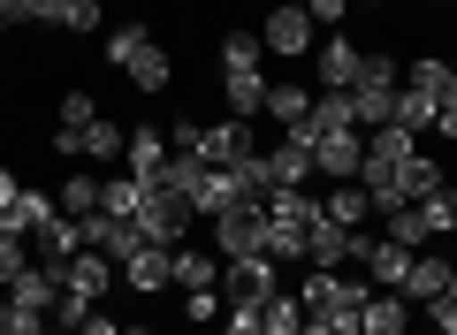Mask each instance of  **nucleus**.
Here are the masks:
<instances>
[{
	"mask_svg": "<svg viewBox=\"0 0 457 335\" xmlns=\"http://www.w3.org/2000/svg\"><path fill=\"white\" fill-rule=\"evenodd\" d=\"M320 229V198L305 191H267V259H305V237Z\"/></svg>",
	"mask_w": 457,
	"mask_h": 335,
	"instance_id": "1",
	"label": "nucleus"
},
{
	"mask_svg": "<svg viewBox=\"0 0 457 335\" xmlns=\"http://www.w3.org/2000/svg\"><path fill=\"white\" fill-rule=\"evenodd\" d=\"M297 305H305V320H359L366 282H351V274H336V267H305Z\"/></svg>",
	"mask_w": 457,
	"mask_h": 335,
	"instance_id": "2",
	"label": "nucleus"
},
{
	"mask_svg": "<svg viewBox=\"0 0 457 335\" xmlns=\"http://www.w3.org/2000/svg\"><path fill=\"white\" fill-rule=\"evenodd\" d=\"M213 252H221V259H252V252H267V198H245V206L213 214Z\"/></svg>",
	"mask_w": 457,
	"mask_h": 335,
	"instance_id": "3",
	"label": "nucleus"
},
{
	"mask_svg": "<svg viewBox=\"0 0 457 335\" xmlns=\"http://www.w3.org/2000/svg\"><path fill=\"white\" fill-rule=\"evenodd\" d=\"M191 222H198V214L183 206L176 191H145V198H137V237H145V244H161V252H183Z\"/></svg>",
	"mask_w": 457,
	"mask_h": 335,
	"instance_id": "4",
	"label": "nucleus"
},
{
	"mask_svg": "<svg viewBox=\"0 0 457 335\" xmlns=\"http://www.w3.org/2000/svg\"><path fill=\"white\" fill-rule=\"evenodd\" d=\"M312 31H320V23H312L305 8H297V0H282L275 16L260 23V46H267V54H282V62H305V54L320 46V38H312Z\"/></svg>",
	"mask_w": 457,
	"mask_h": 335,
	"instance_id": "5",
	"label": "nucleus"
},
{
	"mask_svg": "<svg viewBox=\"0 0 457 335\" xmlns=\"http://www.w3.org/2000/svg\"><path fill=\"white\" fill-rule=\"evenodd\" d=\"M221 282H228V305H267L282 289V259L252 252V259H221Z\"/></svg>",
	"mask_w": 457,
	"mask_h": 335,
	"instance_id": "6",
	"label": "nucleus"
},
{
	"mask_svg": "<svg viewBox=\"0 0 457 335\" xmlns=\"http://www.w3.org/2000/svg\"><path fill=\"white\" fill-rule=\"evenodd\" d=\"M312 168L336 183H359L366 168V130H312Z\"/></svg>",
	"mask_w": 457,
	"mask_h": 335,
	"instance_id": "7",
	"label": "nucleus"
},
{
	"mask_svg": "<svg viewBox=\"0 0 457 335\" xmlns=\"http://www.w3.org/2000/svg\"><path fill=\"white\" fill-rule=\"evenodd\" d=\"M351 267L374 274V289H404L411 252H404V244H389V237H366V229H359V252H351Z\"/></svg>",
	"mask_w": 457,
	"mask_h": 335,
	"instance_id": "8",
	"label": "nucleus"
},
{
	"mask_svg": "<svg viewBox=\"0 0 457 335\" xmlns=\"http://www.w3.org/2000/svg\"><path fill=\"white\" fill-rule=\"evenodd\" d=\"M260 176H267V191H305V176H320V168H312V145L282 138L275 153H260Z\"/></svg>",
	"mask_w": 457,
	"mask_h": 335,
	"instance_id": "9",
	"label": "nucleus"
},
{
	"mask_svg": "<svg viewBox=\"0 0 457 335\" xmlns=\"http://www.w3.org/2000/svg\"><path fill=\"white\" fill-rule=\"evenodd\" d=\"M359 38L351 31H336V38H320V46H312V69H320V92H351V84H359Z\"/></svg>",
	"mask_w": 457,
	"mask_h": 335,
	"instance_id": "10",
	"label": "nucleus"
},
{
	"mask_svg": "<svg viewBox=\"0 0 457 335\" xmlns=\"http://www.w3.org/2000/svg\"><path fill=\"white\" fill-rule=\"evenodd\" d=\"M191 153H198V160H213V168H237V160H252L260 145H252V130L228 114V122H213V130L198 122V145H191Z\"/></svg>",
	"mask_w": 457,
	"mask_h": 335,
	"instance_id": "11",
	"label": "nucleus"
},
{
	"mask_svg": "<svg viewBox=\"0 0 457 335\" xmlns=\"http://www.w3.org/2000/svg\"><path fill=\"white\" fill-rule=\"evenodd\" d=\"M122 282H130L137 297H161V289L176 282V252H161V244H137V252L122 259Z\"/></svg>",
	"mask_w": 457,
	"mask_h": 335,
	"instance_id": "12",
	"label": "nucleus"
},
{
	"mask_svg": "<svg viewBox=\"0 0 457 335\" xmlns=\"http://www.w3.org/2000/svg\"><path fill=\"white\" fill-rule=\"evenodd\" d=\"M260 114H275L282 138H305V130H312V92L297 77H282V84H267V107Z\"/></svg>",
	"mask_w": 457,
	"mask_h": 335,
	"instance_id": "13",
	"label": "nucleus"
},
{
	"mask_svg": "<svg viewBox=\"0 0 457 335\" xmlns=\"http://www.w3.org/2000/svg\"><path fill=\"white\" fill-rule=\"evenodd\" d=\"M122 168H130L145 191H161V168H168V138L161 130H130V145H122Z\"/></svg>",
	"mask_w": 457,
	"mask_h": 335,
	"instance_id": "14",
	"label": "nucleus"
},
{
	"mask_svg": "<svg viewBox=\"0 0 457 335\" xmlns=\"http://www.w3.org/2000/svg\"><path fill=\"white\" fill-rule=\"evenodd\" d=\"M351 252H359V229H336V222H328V214H320V229H312V237H305V267H351Z\"/></svg>",
	"mask_w": 457,
	"mask_h": 335,
	"instance_id": "15",
	"label": "nucleus"
},
{
	"mask_svg": "<svg viewBox=\"0 0 457 335\" xmlns=\"http://www.w3.org/2000/svg\"><path fill=\"white\" fill-rule=\"evenodd\" d=\"M54 222H62V206H54L46 191H16V206L0 214V229H8V237H46Z\"/></svg>",
	"mask_w": 457,
	"mask_h": 335,
	"instance_id": "16",
	"label": "nucleus"
},
{
	"mask_svg": "<svg viewBox=\"0 0 457 335\" xmlns=\"http://www.w3.org/2000/svg\"><path fill=\"white\" fill-rule=\"evenodd\" d=\"M411 328V305L396 297V289H366L359 305V335H404Z\"/></svg>",
	"mask_w": 457,
	"mask_h": 335,
	"instance_id": "17",
	"label": "nucleus"
},
{
	"mask_svg": "<svg viewBox=\"0 0 457 335\" xmlns=\"http://www.w3.org/2000/svg\"><path fill=\"white\" fill-rule=\"evenodd\" d=\"M442 289H450V259L411 252V274H404V289H396V297H404V305H435Z\"/></svg>",
	"mask_w": 457,
	"mask_h": 335,
	"instance_id": "18",
	"label": "nucleus"
},
{
	"mask_svg": "<svg viewBox=\"0 0 457 335\" xmlns=\"http://www.w3.org/2000/svg\"><path fill=\"white\" fill-rule=\"evenodd\" d=\"M221 92H228V114L252 122V114L267 107V69H221Z\"/></svg>",
	"mask_w": 457,
	"mask_h": 335,
	"instance_id": "19",
	"label": "nucleus"
},
{
	"mask_svg": "<svg viewBox=\"0 0 457 335\" xmlns=\"http://www.w3.org/2000/svg\"><path fill=\"white\" fill-rule=\"evenodd\" d=\"M351 122L359 130H389L396 122V84H351Z\"/></svg>",
	"mask_w": 457,
	"mask_h": 335,
	"instance_id": "20",
	"label": "nucleus"
},
{
	"mask_svg": "<svg viewBox=\"0 0 457 335\" xmlns=\"http://www.w3.org/2000/svg\"><path fill=\"white\" fill-rule=\"evenodd\" d=\"M69 289H77V297H107V289H114V259L107 252H92V244H84V252L77 259H69Z\"/></svg>",
	"mask_w": 457,
	"mask_h": 335,
	"instance_id": "21",
	"label": "nucleus"
},
{
	"mask_svg": "<svg viewBox=\"0 0 457 335\" xmlns=\"http://www.w3.org/2000/svg\"><path fill=\"white\" fill-rule=\"evenodd\" d=\"M31 23H54V31H99V0H31Z\"/></svg>",
	"mask_w": 457,
	"mask_h": 335,
	"instance_id": "22",
	"label": "nucleus"
},
{
	"mask_svg": "<svg viewBox=\"0 0 457 335\" xmlns=\"http://www.w3.org/2000/svg\"><path fill=\"white\" fill-rule=\"evenodd\" d=\"M411 153H420V145H411V130H404V122H389V130H366V160H374V168H404Z\"/></svg>",
	"mask_w": 457,
	"mask_h": 335,
	"instance_id": "23",
	"label": "nucleus"
},
{
	"mask_svg": "<svg viewBox=\"0 0 457 335\" xmlns=\"http://www.w3.org/2000/svg\"><path fill=\"white\" fill-rule=\"evenodd\" d=\"M320 214H328L336 229H366V214H374V198H366L359 183H336V191L320 198Z\"/></svg>",
	"mask_w": 457,
	"mask_h": 335,
	"instance_id": "24",
	"label": "nucleus"
},
{
	"mask_svg": "<svg viewBox=\"0 0 457 335\" xmlns=\"http://www.w3.org/2000/svg\"><path fill=\"white\" fill-rule=\"evenodd\" d=\"M221 282V252H191V244H183L176 252V289H213Z\"/></svg>",
	"mask_w": 457,
	"mask_h": 335,
	"instance_id": "25",
	"label": "nucleus"
},
{
	"mask_svg": "<svg viewBox=\"0 0 457 335\" xmlns=\"http://www.w3.org/2000/svg\"><path fill=\"white\" fill-rule=\"evenodd\" d=\"M54 206L69 214V222H84V214H99V176H62V191H54Z\"/></svg>",
	"mask_w": 457,
	"mask_h": 335,
	"instance_id": "26",
	"label": "nucleus"
},
{
	"mask_svg": "<svg viewBox=\"0 0 457 335\" xmlns=\"http://www.w3.org/2000/svg\"><path fill=\"white\" fill-rule=\"evenodd\" d=\"M137 198H145L137 176H107L99 183V214H114V222H137Z\"/></svg>",
	"mask_w": 457,
	"mask_h": 335,
	"instance_id": "27",
	"label": "nucleus"
},
{
	"mask_svg": "<svg viewBox=\"0 0 457 335\" xmlns=\"http://www.w3.org/2000/svg\"><path fill=\"white\" fill-rule=\"evenodd\" d=\"M396 183H404V198H411V206H420V198H427V191H442V183H450V176H442V160L411 153L404 168H396Z\"/></svg>",
	"mask_w": 457,
	"mask_h": 335,
	"instance_id": "28",
	"label": "nucleus"
},
{
	"mask_svg": "<svg viewBox=\"0 0 457 335\" xmlns=\"http://www.w3.org/2000/svg\"><path fill=\"white\" fill-rule=\"evenodd\" d=\"M168 77H176V62H168V46L153 38V46L130 62V84H137V92H168Z\"/></svg>",
	"mask_w": 457,
	"mask_h": 335,
	"instance_id": "29",
	"label": "nucleus"
},
{
	"mask_svg": "<svg viewBox=\"0 0 457 335\" xmlns=\"http://www.w3.org/2000/svg\"><path fill=\"white\" fill-rule=\"evenodd\" d=\"M381 237H389V244H404V252H427V222H420V206L381 214Z\"/></svg>",
	"mask_w": 457,
	"mask_h": 335,
	"instance_id": "30",
	"label": "nucleus"
},
{
	"mask_svg": "<svg viewBox=\"0 0 457 335\" xmlns=\"http://www.w3.org/2000/svg\"><path fill=\"white\" fill-rule=\"evenodd\" d=\"M420 222H427V237H450L457 229V183H442V191L420 198Z\"/></svg>",
	"mask_w": 457,
	"mask_h": 335,
	"instance_id": "31",
	"label": "nucleus"
},
{
	"mask_svg": "<svg viewBox=\"0 0 457 335\" xmlns=\"http://www.w3.org/2000/svg\"><path fill=\"white\" fill-rule=\"evenodd\" d=\"M396 122H404L411 138H420V130H435V99L411 92V84H396Z\"/></svg>",
	"mask_w": 457,
	"mask_h": 335,
	"instance_id": "32",
	"label": "nucleus"
},
{
	"mask_svg": "<svg viewBox=\"0 0 457 335\" xmlns=\"http://www.w3.org/2000/svg\"><path fill=\"white\" fill-rule=\"evenodd\" d=\"M122 145H130V130H114L107 114H99V122L84 130V160H122Z\"/></svg>",
	"mask_w": 457,
	"mask_h": 335,
	"instance_id": "33",
	"label": "nucleus"
},
{
	"mask_svg": "<svg viewBox=\"0 0 457 335\" xmlns=\"http://www.w3.org/2000/svg\"><path fill=\"white\" fill-rule=\"evenodd\" d=\"M260 62H267L260 31H228V38H221V69H260Z\"/></svg>",
	"mask_w": 457,
	"mask_h": 335,
	"instance_id": "34",
	"label": "nucleus"
},
{
	"mask_svg": "<svg viewBox=\"0 0 457 335\" xmlns=\"http://www.w3.org/2000/svg\"><path fill=\"white\" fill-rule=\"evenodd\" d=\"M404 84H411V92H427V99H435L442 84H450V62H442V54H420V62L404 69Z\"/></svg>",
	"mask_w": 457,
	"mask_h": 335,
	"instance_id": "35",
	"label": "nucleus"
},
{
	"mask_svg": "<svg viewBox=\"0 0 457 335\" xmlns=\"http://www.w3.org/2000/svg\"><path fill=\"white\" fill-rule=\"evenodd\" d=\"M23 267H31V237H8V229H0V289L16 282Z\"/></svg>",
	"mask_w": 457,
	"mask_h": 335,
	"instance_id": "36",
	"label": "nucleus"
},
{
	"mask_svg": "<svg viewBox=\"0 0 457 335\" xmlns=\"http://www.w3.org/2000/svg\"><path fill=\"white\" fill-rule=\"evenodd\" d=\"M99 122V99L92 92H62V122H54V130H92Z\"/></svg>",
	"mask_w": 457,
	"mask_h": 335,
	"instance_id": "37",
	"label": "nucleus"
},
{
	"mask_svg": "<svg viewBox=\"0 0 457 335\" xmlns=\"http://www.w3.org/2000/svg\"><path fill=\"white\" fill-rule=\"evenodd\" d=\"M213 313H221V289H183V320H198V328H206Z\"/></svg>",
	"mask_w": 457,
	"mask_h": 335,
	"instance_id": "38",
	"label": "nucleus"
},
{
	"mask_svg": "<svg viewBox=\"0 0 457 335\" xmlns=\"http://www.w3.org/2000/svg\"><path fill=\"white\" fill-rule=\"evenodd\" d=\"M427 328H435V335H457V297H435V305H427Z\"/></svg>",
	"mask_w": 457,
	"mask_h": 335,
	"instance_id": "39",
	"label": "nucleus"
},
{
	"mask_svg": "<svg viewBox=\"0 0 457 335\" xmlns=\"http://www.w3.org/2000/svg\"><path fill=\"white\" fill-rule=\"evenodd\" d=\"M297 8H305L312 23H343V16H351V0H297Z\"/></svg>",
	"mask_w": 457,
	"mask_h": 335,
	"instance_id": "40",
	"label": "nucleus"
},
{
	"mask_svg": "<svg viewBox=\"0 0 457 335\" xmlns=\"http://www.w3.org/2000/svg\"><path fill=\"white\" fill-rule=\"evenodd\" d=\"M228 335H267L260 328V305H228Z\"/></svg>",
	"mask_w": 457,
	"mask_h": 335,
	"instance_id": "41",
	"label": "nucleus"
},
{
	"mask_svg": "<svg viewBox=\"0 0 457 335\" xmlns=\"http://www.w3.org/2000/svg\"><path fill=\"white\" fill-rule=\"evenodd\" d=\"M0 23L16 31V23H31V0H0Z\"/></svg>",
	"mask_w": 457,
	"mask_h": 335,
	"instance_id": "42",
	"label": "nucleus"
},
{
	"mask_svg": "<svg viewBox=\"0 0 457 335\" xmlns=\"http://www.w3.org/2000/svg\"><path fill=\"white\" fill-rule=\"evenodd\" d=\"M16 191H23V183H16V168H0V214L16 206Z\"/></svg>",
	"mask_w": 457,
	"mask_h": 335,
	"instance_id": "43",
	"label": "nucleus"
},
{
	"mask_svg": "<svg viewBox=\"0 0 457 335\" xmlns=\"http://www.w3.org/2000/svg\"><path fill=\"white\" fill-rule=\"evenodd\" d=\"M77 335H122V328H114V320H107V313H92V320H84V328H77Z\"/></svg>",
	"mask_w": 457,
	"mask_h": 335,
	"instance_id": "44",
	"label": "nucleus"
},
{
	"mask_svg": "<svg viewBox=\"0 0 457 335\" xmlns=\"http://www.w3.org/2000/svg\"><path fill=\"white\" fill-rule=\"evenodd\" d=\"M442 297H457V259H450V289H442Z\"/></svg>",
	"mask_w": 457,
	"mask_h": 335,
	"instance_id": "45",
	"label": "nucleus"
},
{
	"mask_svg": "<svg viewBox=\"0 0 457 335\" xmlns=\"http://www.w3.org/2000/svg\"><path fill=\"white\" fill-rule=\"evenodd\" d=\"M23 335H54V328H46V320H38V328H23Z\"/></svg>",
	"mask_w": 457,
	"mask_h": 335,
	"instance_id": "46",
	"label": "nucleus"
},
{
	"mask_svg": "<svg viewBox=\"0 0 457 335\" xmlns=\"http://www.w3.org/2000/svg\"><path fill=\"white\" fill-rule=\"evenodd\" d=\"M122 335H153V328H122Z\"/></svg>",
	"mask_w": 457,
	"mask_h": 335,
	"instance_id": "47",
	"label": "nucleus"
},
{
	"mask_svg": "<svg viewBox=\"0 0 457 335\" xmlns=\"http://www.w3.org/2000/svg\"><path fill=\"white\" fill-rule=\"evenodd\" d=\"M366 8H381V0H366Z\"/></svg>",
	"mask_w": 457,
	"mask_h": 335,
	"instance_id": "48",
	"label": "nucleus"
},
{
	"mask_svg": "<svg viewBox=\"0 0 457 335\" xmlns=\"http://www.w3.org/2000/svg\"><path fill=\"white\" fill-rule=\"evenodd\" d=\"M0 38H8V23H0Z\"/></svg>",
	"mask_w": 457,
	"mask_h": 335,
	"instance_id": "49",
	"label": "nucleus"
}]
</instances>
